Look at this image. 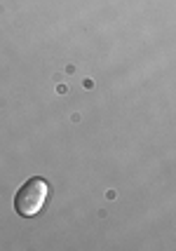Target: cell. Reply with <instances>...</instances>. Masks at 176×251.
<instances>
[{
	"label": "cell",
	"mask_w": 176,
	"mask_h": 251,
	"mask_svg": "<svg viewBox=\"0 0 176 251\" xmlns=\"http://www.w3.org/2000/svg\"><path fill=\"white\" fill-rule=\"evenodd\" d=\"M47 195H50V186H47L45 178H28L17 190V195H14V209H17V214L26 216V219L35 216L43 209Z\"/></svg>",
	"instance_id": "cell-1"
}]
</instances>
